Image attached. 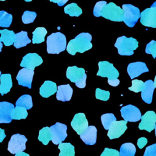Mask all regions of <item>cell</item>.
Instances as JSON below:
<instances>
[{
    "mask_svg": "<svg viewBox=\"0 0 156 156\" xmlns=\"http://www.w3.org/2000/svg\"><path fill=\"white\" fill-rule=\"evenodd\" d=\"M96 98L98 99L107 101L110 98V92L98 88L96 90Z\"/></svg>",
    "mask_w": 156,
    "mask_h": 156,
    "instance_id": "37",
    "label": "cell"
},
{
    "mask_svg": "<svg viewBox=\"0 0 156 156\" xmlns=\"http://www.w3.org/2000/svg\"><path fill=\"white\" fill-rule=\"evenodd\" d=\"M47 34V30L44 27H39L35 29L32 32V43L34 44L41 43L44 41V37Z\"/></svg>",
    "mask_w": 156,
    "mask_h": 156,
    "instance_id": "27",
    "label": "cell"
},
{
    "mask_svg": "<svg viewBox=\"0 0 156 156\" xmlns=\"http://www.w3.org/2000/svg\"><path fill=\"white\" fill-rule=\"evenodd\" d=\"M127 121H115L108 129L107 136L110 140L118 138L121 136L127 129Z\"/></svg>",
    "mask_w": 156,
    "mask_h": 156,
    "instance_id": "12",
    "label": "cell"
},
{
    "mask_svg": "<svg viewBox=\"0 0 156 156\" xmlns=\"http://www.w3.org/2000/svg\"><path fill=\"white\" fill-rule=\"evenodd\" d=\"M141 121L139 124L140 130H146L151 132L154 130L156 124V114L154 111H147L141 117Z\"/></svg>",
    "mask_w": 156,
    "mask_h": 156,
    "instance_id": "13",
    "label": "cell"
},
{
    "mask_svg": "<svg viewBox=\"0 0 156 156\" xmlns=\"http://www.w3.org/2000/svg\"><path fill=\"white\" fill-rule=\"evenodd\" d=\"M120 112L123 119L127 121L136 122L139 121L141 117L139 108L131 104L122 107Z\"/></svg>",
    "mask_w": 156,
    "mask_h": 156,
    "instance_id": "11",
    "label": "cell"
},
{
    "mask_svg": "<svg viewBox=\"0 0 156 156\" xmlns=\"http://www.w3.org/2000/svg\"><path fill=\"white\" fill-rule=\"evenodd\" d=\"M47 52L58 54L66 49V37L60 32L52 33L47 37Z\"/></svg>",
    "mask_w": 156,
    "mask_h": 156,
    "instance_id": "3",
    "label": "cell"
},
{
    "mask_svg": "<svg viewBox=\"0 0 156 156\" xmlns=\"http://www.w3.org/2000/svg\"><path fill=\"white\" fill-rule=\"evenodd\" d=\"M27 115L28 113L26 108L19 106H16L12 112L11 118L12 119L20 120L21 119L26 118Z\"/></svg>",
    "mask_w": 156,
    "mask_h": 156,
    "instance_id": "32",
    "label": "cell"
},
{
    "mask_svg": "<svg viewBox=\"0 0 156 156\" xmlns=\"http://www.w3.org/2000/svg\"><path fill=\"white\" fill-rule=\"evenodd\" d=\"M149 69L145 63L136 62L129 63L127 66V73L130 79H133L143 73L148 72Z\"/></svg>",
    "mask_w": 156,
    "mask_h": 156,
    "instance_id": "18",
    "label": "cell"
},
{
    "mask_svg": "<svg viewBox=\"0 0 156 156\" xmlns=\"http://www.w3.org/2000/svg\"><path fill=\"white\" fill-rule=\"evenodd\" d=\"M38 139L41 141L44 145H47L50 140H52V135L49 127H45L42 128L40 132Z\"/></svg>",
    "mask_w": 156,
    "mask_h": 156,
    "instance_id": "30",
    "label": "cell"
},
{
    "mask_svg": "<svg viewBox=\"0 0 156 156\" xmlns=\"http://www.w3.org/2000/svg\"><path fill=\"white\" fill-rule=\"evenodd\" d=\"M115 46L118 49L119 54L132 55L133 54V51L138 48V42L132 37L127 38L126 36H122L117 38Z\"/></svg>",
    "mask_w": 156,
    "mask_h": 156,
    "instance_id": "4",
    "label": "cell"
},
{
    "mask_svg": "<svg viewBox=\"0 0 156 156\" xmlns=\"http://www.w3.org/2000/svg\"><path fill=\"white\" fill-rule=\"evenodd\" d=\"M25 1H26V2H30V1H32V0H24Z\"/></svg>",
    "mask_w": 156,
    "mask_h": 156,
    "instance_id": "49",
    "label": "cell"
},
{
    "mask_svg": "<svg viewBox=\"0 0 156 156\" xmlns=\"http://www.w3.org/2000/svg\"><path fill=\"white\" fill-rule=\"evenodd\" d=\"M43 63L42 58L36 53H29L23 57L20 66L29 69L34 70L36 66Z\"/></svg>",
    "mask_w": 156,
    "mask_h": 156,
    "instance_id": "14",
    "label": "cell"
},
{
    "mask_svg": "<svg viewBox=\"0 0 156 156\" xmlns=\"http://www.w3.org/2000/svg\"><path fill=\"white\" fill-rule=\"evenodd\" d=\"M154 85L155 86V87L156 88V76L155 77V79H154Z\"/></svg>",
    "mask_w": 156,
    "mask_h": 156,
    "instance_id": "46",
    "label": "cell"
},
{
    "mask_svg": "<svg viewBox=\"0 0 156 156\" xmlns=\"http://www.w3.org/2000/svg\"><path fill=\"white\" fill-rule=\"evenodd\" d=\"M122 7L124 11L123 21L127 26L133 27L140 18L139 9L131 4H123Z\"/></svg>",
    "mask_w": 156,
    "mask_h": 156,
    "instance_id": "7",
    "label": "cell"
},
{
    "mask_svg": "<svg viewBox=\"0 0 156 156\" xmlns=\"http://www.w3.org/2000/svg\"><path fill=\"white\" fill-rule=\"evenodd\" d=\"M145 52L146 54H152L154 58H156V41L152 40L147 44Z\"/></svg>",
    "mask_w": 156,
    "mask_h": 156,
    "instance_id": "38",
    "label": "cell"
},
{
    "mask_svg": "<svg viewBox=\"0 0 156 156\" xmlns=\"http://www.w3.org/2000/svg\"><path fill=\"white\" fill-rule=\"evenodd\" d=\"M116 120V118L113 113H105L101 116L102 124L106 130H108L112 123Z\"/></svg>",
    "mask_w": 156,
    "mask_h": 156,
    "instance_id": "34",
    "label": "cell"
},
{
    "mask_svg": "<svg viewBox=\"0 0 156 156\" xmlns=\"http://www.w3.org/2000/svg\"><path fill=\"white\" fill-rule=\"evenodd\" d=\"M144 85V83L142 80L134 79L132 80V87H129V90L135 93H138L143 90Z\"/></svg>",
    "mask_w": 156,
    "mask_h": 156,
    "instance_id": "36",
    "label": "cell"
},
{
    "mask_svg": "<svg viewBox=\"0 0 156 156\" xmlns=\"http://www.w3.org/2000/svg\"><path fill=\"white\" fill-rule=\"evenodd\" d=\"M37 16V13L34 12L25 11L22 16V21L24 24H29L33 23Z\"/></svg>",
    "mask_w": 156,
    "mask_h": 156,
    "instance_id": "35",
    "label": "cell"
},
{
    "mask_svg": "<svg viewBox=\"0 0 156 156\" xmlns=\"http://www.w3.org/2000/svg\"><path fill=\"white\" fill-rule=\"evenodd\" d=\"M0 41L3 42L5 46H10L13 44L15 41V34L13 30H9L7 29L0 30Z\"/></svg>",
    "mask_w": 156,
    "mask_h": 156,
    "instance_id": "25",
    "label": "cell"
},
{
    "mask_svg": "<svg viewBox=\"0 0 156 156\" xmlns=\"http://www.w3.org/2000/svg\"><path fill=\"white\" fill-rule=\"evenodd\" d=\"M32 105V97L29 94L22 95L16 102V106L24 107L26 109H30Z\"/></svg>",
    "mask_w": 156,
    "mask_h": 156,
    "instance_id": "29",
    "label": "cell"
},
{
    "mask_svg": "<svg viewBox=\"0 0 156 156\" xmlns=\"http://www.w3.org/2000/svg\"><path fill=\"white\" fill-rule=\"evenodd\" d=\"M154 129H155V136H156V124H155V125Z\"/></svg>",
    "mask_w": 156,
    "mask_h": 156,
    "instance_id": "48",
    "label": "cell"
},
{
    "mask_svg": "<svg viewBox=\"0 0 156 156\" xmlns=\"http://www.w3.org/2000/svg\"><path fill=\"white\" fill-rule=\"evenodd\" d=\"M155 88L154 82L152 80H147L144 82V85L141 91V98L147 104H151L152 100V96Z\"/></svg>",
    "mask_w": 156,
    "mask_h": 156,
    "instance_id": "21",
    "label": "cell"
},
{
    "mask_svg": "<svg viewBox=\"0 0 156 156\" xmlns=\"http://www.w3.org/2000/svg\"><path fill=\"white\" fill-rule=\"evenodd\" d=\"M57 91V85L55 82L46 80L40 88V94L43 98H48Z\"/></svg>",
    "mask_w": 156,
    "mask_h": 156,
    "instance_id": "22",
    "label": "cell"
},
{
    "mask_svg": "<svg viewBox=\"0 0 156 156\" xmlns=\"http://www.w3.org/2000/svg\"><path fill=\"white\" fill-rule=\"evenodd\" d=\"M51 2H53L54 3H57L58 6L63 5L66 2H68V0H49Z\"/></svg>",
    "mask_w": 156,
    "mask_h": 156,
    "instance_id": "43",
    "label": "cell"
},
{
    "mask_svg": "<svg viewBox=\"0 0 156 156\" xmlns=\"http://www.w3.org/2000/svg\"><path fill=\"white\" fill-rule=\"evenodd\" d=\"M64 12L71 16H79L82 13V9L76 3H71L66 5L64 8Z\"/></svg>",
    "mask_w": 156,
    "mask_h": 156,
    "instance_id": "31",
    "label": "cell"
},
{
    "mask_svg": "<svg viewBox=\"0 0 156 156\" xmlns=\"http://www.w3.org/2000/svg\"><path fill=\"white\" fill-rule=\"evenodd\" d=\"M15 156H29V155L28 154L25 153L23 151H22V152H20L16 153Z\"/></svg>",
    "mask_w": 156,
    "mask_h": 156,
    "instance_id": "45",
    "label": "cell"
},
{
    "mask_svg": "<svg viewBox=\"0 0 156 156\" xmlns=\"http://www.w3.org/2000/svg\"><path fill=\"white\" fill-rule=\"evenodd\" d=\"M73 88L69 84L59 85L57 87L56 98L58 101H69L73 94Z\"/></svg>",
    "mask_w": 156,
    "mask_h": 156,
    "instance_id": "20",
    "label": "cell"
},
{
    "mask_svg": "<svg viewBox=\"0 0 156 156\" xmlns=\"http://www.w3.org/2000/svg\"><path fill=\"white\" fill-rule=\"evenodd\" d=\"M147 143V140L145 137H141L137 141V145L139 149H142Z\"/></svg>",
    "mask_w": 156,
    "mask_h": 156,
    "instance_id": "42",
    "label": "cell"
},
{
    "mask_svg": "<svg viewBox=\"0 0 156 156\" xmlns=\"http://www.w3.org/2000/svg\"><path fill=\"white\" fill-rule=\"evenodd\" d=\"M49 128L52 135L51 141L54 144H58L60 143L63 141L66 138L67 126L65 124L60 122H56Z\"/></svg>",
    "mask_w": 156,
    "mask_h": 156,
    "instance_id": "10",
    "label": "cell"
},
{
    "mask_svg": "<svg viewBox=\"0 0 156 156\" xmlns=\"http://www.w3.org/2000/svg\"><path fill=\"white\" fill-rule=\"evenodd\" d=\"M58 148L60 150L58 156H74V147L69 143H60Z\"/></svg>",
    "mask_w": 156,
    "mask_h": 156,
    "instance_id": "26",
    "label": "cell"
},
{
    "mask_svg": "<svg viewBox=\"0 0 156 156\" xmlns=\"http://www.w3.org/2000/svg\"><path fill=\"white\" fill-rule=\"evenodd\" d=\"M34 71L26 68L20 69L16 76V80L20 85L31 88Z\"/></svg>",
    "mask_w": 156,
    "mask_h": 156,
    "instance_id": "16",
    "label": "cell"
},
{
    "mask_svg": "<svg viewBox=\"0 0 156 156\" xmlns=\"http://www.w3.org/2000/svg\"><path fill=\"white\" fill-rule=\"evenodd\" d=\"M0 1H4L5 0H0Z\"/></svg>",
    "mask_w": 156,
    "mask_h": 156,
    "instance_id": "51",
    "label": "cell"
},
{
    "mask_svg": "<svg viewBox=\"0 0 156 156\" xmlns=\"http://www.w3.org/2000/svg\"><path fill=\"white\" fill-rule=\"evenodd\" d=\"M1 72L0 71V76H1Z\"/></svg>",
    "mask_w": 156,
    "mask_h": 156,
    "instance_id": "50",
    "label": "cell"
},
{
    "mask_svg": "<svg viewBox=\"0 0 156 156\" xmlns=\"http://www.w3.org/2000/svg\"><path fill=\"white\" fill-rule=\"evenodd\" d=\"M6 135L4 132V130L0 128V143H1L4 139L5 138Z\"/></svg>",
    "mask_w": 156,
    "mask_h": 156,
    "instance_id": "44",
    "label": "cell"
},
{
    "mask_svg": "<svg viewBox=\"0 0 156 156\" xmlns=\"http://www.w3.org/2000/svg\"><path fill=\"white\" fill-rule=\"evenodd\" d=\"M99 70L97 73V76L107 77L108 83L112 87H116L119 83L118 71L114 67L112 63L107 61H101L98 63Z\"/></svg>",
    "mask_w": 156,
    "mask_h": 156,
    "instance_id": "2",
    "label": "cell"
},
{
    "mask_svg": "<svg viewBox=\"0 0 156 156\" xmlns=\"http://www.w3.org/2000/svg\"><path fill=\"white\" fill-rule=\"evenodd\" d=\"M14 105L10 102H0V123H10L12 119L11 114Z\"/></svg>",
    "mask_w": 156,
    "mask_h": 156,
    "instance_id": "17",
    "label": "cell"
},
{
    "mask_svg": "<svg viewBox=\"0 0 156 156\" xmlns=\"http://www.w3.org/2000/svg\"><path fill=\"white\" fill-rule=\"evenodd\" d=\"M66 77L80 88H83L86 85L87 75L82 68H78L76 66L68 67Z\"/></svg>",
    "mask_w": 156,
    "mask_h": 156,
    "instance_id": "5",
    "label": "cell"
},
{
    "mask_svg": "<svg viewBox=\"0 0 156 156\" xmlns=\"http://www.w3.org/2000/svg\"><path fill=\"white\" fill-rule=\"evenodd\" d=\"M91 39V35L89 33H80L69 41L66 50L69 54L73 55L77 52L83 53L92 48Z\"/></svg>",
    "mask_w": 156,
    "mask_h": 156,
    "instance_id": "1",
    "label": "cell"
},
{
    "mask_svg": "<svg viewBox=\"0 0 156 156\" xmlns=\"http://www.w3.org/2000/svg\"><path fill=\"white\" fill-rule=\"evenodd\" d=\"M106 4H107L106 1L98 2L94 7L93 15L96 17H99V16H101V12Z\"/></svg>",
    "mask_w": 156,
    "mask_h": 156,
    "instance_id": "39",
    "label": "cell"
},
{
    "mask_svg": "<svg viewBox=\"0 0 156 156\" xmlns=\"http://www.w3.org/2000/svg\"><path fill=\"white\" fill-rule=\"evenodd\" d=\"M12 22V15L7 12L0 11V26L2 27H8Z\"/></svg>",
    "mask_w": 156,
    "mask_h": 156,
    "instance_id": "33",
    "label": "cell"
},
{
    "mask_svg": "<svg viewBox=\"0 0 156 156\" xmlns=\"http://www.w3.org/2000/svg\"><path fill=\"white\" fill-rule=\"evenodd\" d=\"M101 156H119V152L116 149L105 147Z\"/></svg>",
    "mask_w": 156,
    "mask_h": 156,
    "instance_id": "40",
    "label": "cell"
},
{
    "mask_svg": "<svg viewBox=\"0 0 156 156\" xmlns=\"http://www.w3.org/2000/svg\"><path fill=\"white\" fill-rule=\"evenodd\" d=\"M0 93L2 96L9 93L12 87V81L10 74H3L0 76Z\"/></svg>",
    "mask_w": 156,
    "mask_h": 156,
    "instance_id": "23",
    "label": "cell"
},
{
    "mask_svg": "<svg viewBox=\"0 0 156 156\" xmlns=\"http://www.w3.org/2000/svg\"><path fill=\"white\" fill-rule=\"evenodd\" d=\"M27 140V139L24 135L19 133L13 135L8 144V151L12 154L24 151Z\"/></svg>",
    "mask_w": 156,
    "mask_h": 156,
    "instance_id": "9",
    "label": "cell"
},
{
    "mask_svg": "<svg viewBox=\"0 0 156 156\" xmlns=\"http://www.w3.org/2000/svg\"><path fill=\"white\" fill-rule=\"evenodd\" d=\"M101 16L113 21H123L124 11L113 2L107 4L101 12Z\"/></svg>",
    "mask_w": 156,
    "mask_h": 156,
    "instance_id": "6",
    "label": "cell"
},
{
    "mask_svg": "<svg viewBox=\"0 0 156 156\" xmlns=\"http://www.w3.org/2000/svg\"><path fill=\"white\" fill-rule=\"evenodd\" d=\"M82 140L87 145H93L96 143L97 129L94 126H88L80 135Z\"/></svg>",
    "mask_w": 156,
    "mask_h": 156,
    "instance_id": "19",
    "label": "cell"
},
{
    "mask_svg": "<svg viewBox=\"0 0 156 156\" xmlns=\"http://www.w3.org/2000/svg\"><path fill=\"white\" fill-rule=\"evenodd\" d=\"M143 156H156V143L147 146Z\"/></svg>",
    "mask_w": 156,
    "mask_h": 156,
    "instance_id": "41",
    "label": "cell"
},
{
    "mask_svg": "<svg viewBox=\"0 0 156 156\" xmlns=\"http://www.w3.org/2000/svg\"><path fill=\"white\" fill-rule=\"evenodd\" d=\"M31 41L27 36V32L26 31H21L15 34L13 46L16 48H20L26 46Z\"/></svg>",
    "mask_w": 156,
    "mask_h": 156,
    "instance_id": "24",
    "label": "cell"
},
{
    "mask_svg": "<svg viewBox=\"0 0 156 156\" xmlns=\"http://www.w3.org/2000/svg\"><path fill=\"white\" fill-rule=\"evenodd\" d=\"M140 23L146 27H156V1L140 13Z\"/></svg>",
    "mask_w": 156,
    "mask_h": 156,
    "instance_id": "8",
    "label": "cell"
},
{
    "mask_svg": "<svg viewBox=\"0 0 156 156\" xmlns=\"http://www.w3.org/2000/svg\"><path fill=\"white\" fill-rule=\"evenodd\" d=\"M2 43L0 41V52H1V50H2Z\"/></svg>",
    "mask_w": 156,
    "mask_h": 156,
    "instance_id": "47",
    "label": "cell"
},
{
    "mask_svg": "<svg viewBox=\"0 0 156 156\" xmlns=\"http://www.w3.org/2000/svg\"><path fill=\"white\" fill-rule=\"evenodd\" d=\"M71 126L80 135L88 127V122L85 114L83 113L76 114L71 122Z\"/></svg>",
    "mask_w": 156,
    "mask_h": 156,
    "instance_id": "15",
    "label": "cell"
},
{
    "mask_svg": "<svg viewBox=\"0 0 156 156\" xmlns=\"http://www.w3.org/2000/svg\"><path fill=\"white\" fill-rule=\"evenodd\" d=\"M136 152V148L131 143H124L120 147L119 156H134Z\"/></svg>",
    "mask_w": 156,
    "mask_h": 156,
    "instance_id": "28",
    "label": "cell"
}]
</instances>
